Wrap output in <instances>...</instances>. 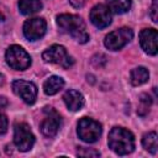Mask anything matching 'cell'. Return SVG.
<instances>
[{
	"label": "cell",
	"mask_w": 158,
	"mask_h": 158,
	"mask_svg": "<svg viewBox=\"0 0 158 158\" xmlns=\"http://www.w3.org/2000/svg\"><path fill=\"white\" fill-rule=\"evenodd\" d=\"M57 25L63 33L69 35L79 43H86L89 41L86 26L80 16L73 14H60L57 16Z\"/></svg>",
	"instance_id": "cell-1"
},
{
	"label": "cell",
	"mask_w": 158,
	"mask_h": 158,
	"mask_svg": "<svg viewBox=\"0 0 158 158\" xmlns=\"http://www.w3.org/2000/svg\"><path fill=\"white\" fill-rule=\"evenodd\" d=\"M107 144L118 156H125L135 149V136L131 131L123 127H114L111 128L109 137H107Z\"/></svg>",
	"instance_id": "cell-2"
},
{
	"label": "cell",
	"mask_w": 158,
	"mask_h": 158,
	"mask_svg": "<svg viewBox=\"0 0 158 158\" xmlns=\"http://www.w3.org/2000/svg\"><path fill=\"white\" fill-rule=\"evenodd\" d=\"M78 136L83 142L86 143H94L96 142L102 132L101 123L90 118V117H83L78 122V128H77Z\"/></svg>",
	"instance_id": "cell-3"
},
{
	"label": "cell",
	"mask_w": 158,
	"mask_h": 158,
	"mask_svg": "<svg viewBox=\"0 0 158 158\" xmlns=\"http://www.w3.org/2000/svg\"><path fill=\"white\" fill-rule=\"evenodd\" d=\"M5 59L10 68L15 70H25L31 65L30 54L17 44H12L6 49Z\"/></svg>",
	"instance_id": "cell-4"
},
{
	"label": "cell",
	"mask_w": 158,
	"mask_h": 158,
	"mask_svg": "<svg viewBox=\"0 0 158 158\" xmlns=\"http://www.w3.org/2000/svg\"><path fill=\"white\" fill-rule=\"evenodd\" d=\"M42 58L47 63H53V64L60 65L65 69L70 68L74 64L73 58L68 54L67 49L60 44H53V46L48 47L42 53Z\"/></svg>",
	"instance_id": "cell-5"
},
{
	"label": "cell",
	"mask_w": 158,
	"mask_h": 158,
	"mask_svg": "<svg viewBox=\"0 0 158 158\" xmlns=\"http://www.w3.org/2000/svg\"><path fill=\"white\" fill-rule=\"evenodd\" d=\"M14 143L21 152L30 151L35 144V135L25 122H16L14 126Z\"/></svg>",
	"instance_id": "cell-6"
},
{
	"label": "cell",
	"mask_w": 158,
	"mask_h": 158,
	"mask_svg": "<svg viewBox=\"0 0 158 158\" xmlns=\"http://www.w3.org/2000/svg\"><path fill=\"white\" fill-rule=\"evenodd\" d=\"M133 38V31L128 27H121L106 35L104 44L110 51H118L123 48Z\"/></svg>",
	"instance_id": "cell-7"
},
{
	"label": "cell",
	"mask_w": 158,
	"mask_h": 158,
	"mask_svg": "<svg viewBox=\"0 0 158 158\" xmlns=\"http://www.w3.org/2000/svg\"><path fill=\"white\" fill-rule=\"evenodd\" d=\"M44 117L41 121L40 128L46 137H54L60 128V116L53 107H44Z\"/></svg>",
	"instance_id": "cell-8"
},
{
	"label": "cell",
	"mask_w": 158,
	"mask_h": 158,
	"mask_svg": "<svg viewBox=\"0 0 158 158\" xmlns=\"http://www.w3.org/2000/svg\"><path fill=\"white\" fill-rule=\"evenodd\" d=\"M12 90L14 93L20 96L26 104L32 105L36 101L37 98V86L27 80H22V79H17L14 80L12 83Z\"/></svg>",
	"instance_id": "cell-9"
},
{
	"label": "cell",
	"mask_w": 158,
	"mask_h": 158,
	"mask_svg": "<svg viewBox=\"0 0 158 158\" xmlns=\"http://www.w3.org/2000/svg\"><path fill=\"white\" fill-rule=\"evenodd\" d=\"M47 23L42 17H33L23 23V36L28 41H37L46 33Z\"/></svg>",
	"instance_id": "cell-10"
},
{
	"label": "cell",
	"mask_w": 158,
	"mask_h": 158,
	"mask_svg": "<svg viewBox=\"0 0 158 158\" xmlns=\"http://www.w3.org/2000/svg\"><path fill=\"white\" fill-rule=\"evenodd\" d=\"M90 21L91 23L98 28H105L111 23L112 20V12L106 5L99 4L95 5L90 10Z\"/></svg>",
	"instance_id": "cell-11"
},
{
	"label": "cell",
	"mask_w": 158,
	"mask_h": 158,
	"mask_svg": "<svg viewBox=\"0 0 158 158\" xmlns=\"http://www.w3.org/2000/svg\"><path fill=\"white\" fill-rule=\"evenodd\" d=\"M158 32L154 28H144L139 32V44L142 49L151 56H156L158 52L157 47Z\"/></svg>",
	"instance_id": "cell-12"
},
{
	"label": "cell",
	"mask_w": 158,
	"mask_h": 158,
	"mask_svg": "<svg viewBox=\"0 0 158 158\" xmlns=\"http://www.w3.org/2000/svg\"><path fill=\"white\" fill-rule=\"evenodd\" d=\"M63 100H64L68 110H70V111H79L84 106L83 94L78 90H74V89L67 90L63 95Z\"/></svg>",
	"instance_id": "cell-13"
},
{
	"label": "cell",
	"mask_w": 158,
	"mask_h": 158,
	"mask_svg": "<svg viewBox=\"0 0 158 158\" xmlns=\"http://www.w3.org/2000/svg\"><path fill=\"white\" fill-rule=\"evenodd\" d=\"M63 86H64V80L58 75H52L43 83V91L47 95H54L58 91H60Z\"/></svg>",
	"instance_id": "cell-14"
},
{
	"label": "cell",
	"mask_w": 158,
	"mask_h": 158,
	"mask_svg": "<svg viewBox=\"0 0 158 158\" xmlns=\"http://www.w3.org/2000/svg\"><path fill=\"white\" fill-rule=\"evenodd\" d=\"M41 0H20L19 1V10L22 15H32L38 12L42 9Z\"/></svg>",
	"instance_id": "cell-15"
},
{
	"label": "cell",
	"mask_w": 158,
	"mask_h": 158,
	"mask_svg": "<svg viewBox=\"0 0 158 158\" xmlns=\"http://www.w3.org/2000/svg\"><path fill=\"white\" fill-rule=\"evenodd\" d=\"M149 79V73L144 67H136L130 73V81L133 86L144 84Z\"/></svg>",
	"instance_id": "cell-16"
},
{
	"label": "cell",
	"mask_w": 158,
	"mask_h": 158,
	"mask_svg": "<svg viewBox=\"0 0 158 158\" xmlns=\"http://www.w3.org/2000/svg\"><path fill=\"white\" fill-rule=\"evenodd\" d=\"M106 6L110 9L111 12L121 15L127 12L131 9L132 1L131 0H106Z\"/></svg>",
	"instance_id": "cell-17"
},
{
	"label": "cell",
	"mask_w": 158,
	"mask_h": 158,
	"mask_svg": "<svg viewBox=\"0 0 158 158\" xmlns=\"http://www.w3.org/2000/svg\"><path fill=\"white\" fill-rule=\"evenodd\" d=\"M142 146L146 151L154 154L158 149V136H157V133L154 131L144 133L143 137H142Z\"/></svg>",
	"instance_id": "cell-18"
},
{
	"label": "cell",
	"mask_w": 158,
	"mask_h": 158,
	"mask_svg": "<svg viewBox=\"0 0 158 158\" xmlns=\"http://www.w3.org/2000/svg\"><path fill=\"white\" fill-rule=\"evenodd\" d=\"M152 105V99L148 94H141L139 95V102H138V109H137V114L139 116H146L149 112Z\"/></svg>",
	"instance_id": "cell-19"
},
{
	"label": "cell",
	"mask_w": 158,
	"mask_h": 158,
	"mask_svg": "<svg viewBox=\"0 0 158 158\" xmlns=\"http://www.w3.org/2000/svg\"><path fill=\"white\" fill-rule=\"evenodd\" d=\"M77 154L80 156V157H99L100 156V153L98 151H95L93 148L88 149V148H84V147H80L79 151L77 152Z\"/></svg>",
	"instance_id": "cell-20"
},
{
	"label": "cell",
	"mask_w": 158,
	"mask_h": 158,
	"mask_svg": "<svg viewBox=\"0 0 158 158\" xmlns=\"http://www.w3.org/2000/svg\"><path fill=\"white\" fill-rule=\"evenodd\" d=\"M7 126H9L7 117H6V115L0 110V135H2V133H5V132H6Z\"/></svg>",
	"instance_id": "cell-21"
},
{
	"label": "cell",
	"mask_w": 158,
	"mask_h": 158,
	"mask_svg": "<svg viewBox=\"0 0 158 158\" xmlns=\"http://www.w3.org/2000/svg\"><path fill=\"white\" fill-rule=\"evenodd\" d=\"M157 12H158V0H153L152 1V5H151V11H149V15H151V19L153 22H157L158 20V16H157Z\"/></svg>",
	"instance_id": "cell-22"
},
{
	"label": "cell",
	"mask_w": 158,
	"mask_h": 158,
	"mask_svg": "<svg viewBox=\"0 0 158 158\" xmlns=\"http://www.w3.org/2000/svg\"><path fill=\"white\" fill-rule=\"evenodd\" d=\"M69 2L72 4V6H74V7L79 9V7L84 6V4L86 2V0H69Z\"/></svg>",
	"instance_id": "cell-23"
},
{
	"label": "cell",
	"mask_w": 158,
	"mask_h": 158,
	"mask_svg": "<svg viewBox=\"0 0 158 158\" xmlns=\"http://www.w3.org/2000/svg\"><path fill=\"white\" fill-rule=\"evenodd\" d=\"M4 83H5V77H4V75L0 73V85H2Z\"/></svg>",
	"instance_id": "cell-24"
}]
</instances>
